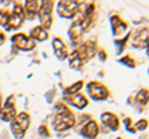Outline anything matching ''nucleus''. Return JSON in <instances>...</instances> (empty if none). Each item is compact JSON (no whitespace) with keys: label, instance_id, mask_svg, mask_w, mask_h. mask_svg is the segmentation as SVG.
<instances>
[{"label":"nucleus","instance_id":"f257e3e1","mask_svg":"<svg viewBox=\"0 0 149 139\" xmlns=\"http://www.w3.org/2000/svg\"><path fill=\"white\" fill-rule=\"evenodd\" d=\"M95 55H96V42L92 40L86 41L70 55L68 57L70 66L72 68H81L82 65L87 62L90 58H92Z\"/></svg>","mask_w":149,"mask_h":139},{"label":"nucleus","instance_id":"f03ea898","mask_svg":"<svg viewBox=\"0 0 149 139\" xmlns=\"http://www.w3.org/2000/svg\"><path fill=\"white\" fill-rule=\"evenodd\" d=\"M56 108H57V112H56V115L52 122L55 131L63 132V131H67V129L72 128L76 124V117H74V114L63 103H58Z\"/></svg>","mask_w":149,"mask_h":139},{"label":"nucleus","instance_id":"7ed1b4c3","mask_svg":"<svg viewBox=\"0 0 149 139\" xmlns=\"http://www.w3.org/2000/svg\"><path fill=\"white\" fill-rule=\"evenodd\" d=\"M29 126H30V115H29V113H26V112L19 113L16 117L11 120L13 134L19 139L24 138Z\"/></svg>","mask_w":149,"mask_h":139},{"label":"nucleus","instance_id":"20e7f679","mask_svg":"<svg viewBox=\"0 0 149 139\" xmlns=\"http://www.w3.org/2000/svg\"><path fill=\"white\" fill-rule=\"evenodd\" d=\"M25 20V11H24V5L22 4H15L13 9V13L10 14L9 17L8 25L5 26V29L8 31H10L13 29H19L22 22Z\"/></svg>","mask_w":149,"mask_h":139},{"label":"nucleus","instance_id":"39448f33","mask_svg":"<svg viewBox=\"0 0 149 139\" xmlns=\"http://www.w3.org/2000/svg\"><path fill=\"white\" fill-rule=\"evenodd\" d=\"M55 6L54 1H42L40 4L39 9V17L41 21V26L46 30L52 25V9Z\"/></svg>","mask_w":149,"mask_h":139},{"label":"nucleus","instance_id":"423d86ee","mask_svg":"<svg viewBox=\"0 0 149 139\" xmlns=\"http://www.w3.org/2000/svg\"><path fill=\"white\" fill-rule=\"evenodd\" d=\"M87 92L92 99L96 101H103L107 99L108 97V90L104 85H102L100 82H90L87 85Z\"/></svg>","mask_w":149,"mask_h":139},{"label":"nucleus","instance_id":"0eeeda50","mask_svg":"<svg viewBox=\"0 0 149 139\" xmlns=\"http://www.w3.org/2000/svg\"><path fill=\"white\" fill-rule=\"evenodd\" d=\"M11 41H13V44L21 51H31V50H34L35 46H36L35 41L32 40L30 36L21 34V32L14 35L11 38Z\"/></svg>","mask_w":149,"mask_h":139},{"label":"nucleus","instance_id":"6e6552de","mask_svg":"<svg viewBox=\"0 0 149 139\" xmlns=\"http://www.w3.org/2000/svg\"><path fill=\"white\" fill-rule=\"evenodd\" d=\"M78 4L77 1H60L57 4V13L60 16L71 19L77 14L78 10Z\"/></svg>","mask_w":149,"mask_h":139},{"label":"nucleus","instance_id":"1a4fd4ad","mask_svg":"<svg viewBox=\"0 0 149 139\" xmlns=\"http://www.w3.org/2000/svg\"><path fill=\"white\" fill-rule=\"evenodd\" d=\"M15 117H16L15 101H14V96H10L5 101L4 107L0 109V119H3L4 122H11Z\"/></svg>","mask_w":149,"mask_h":139},{"label":"nucleus","instance_id":"9d476101","mask_svg":"<svg viewBox=\"0 0 149 139\" xmlns=\"http://www.w3.org/2000/svg\"><path fill=\"white\" fill-rule=\"evenodd\" d=\"M148 44V27H141L133 35L132 45L137 49H143Z\"/></svg>","mask_w":149,"mask_h":139},{"label":"nucleus","instance_id":"9b49d317","mask_svg":"<svg viewBox=\"0 0 149 139\" xmlns=\"http://www.w3.org/2000/svg\"><path fill=\"white\" fill-rule=\"evenodd\" d=\"M98 133H100L98 124H97L95 120H92V119L88 120V122L81 129V134L87 139H95L97 136H98Z\"/></svg>","mask_w":149,"mask_h":139},{"label":"nucleus","instance_id":"f8f14e48","mask_svg":"<svg viewBox=\"0 0 149 139\" xmlns=\"http://www.w3.org/2000/svg\"><path fill=\"white\" fill-rule=\"evenodd\" d=\"M101 119H102V123L103 126L109 128L111 131H118L119 128V119L116 114L111 113V112H106L101 115Z\"/></svg>","mask_w":149,"mask_h":139},{"label":"nucleus","instance_id":"ddd939ff","mask_svg":"<svg viewBox=\"0 0 149 139\" xmlns=\"http://www.w3.org/2000/svg\"><path fill=\"white\" fill-rule=\"evenodd\" d=\"M65 101H66L67 103L74 106V107L78 108V109L85 108L88 104L87 98L81 93H76V95H72V96H65Z\"/></svg>","mask_w":149,"mask_h":139},{"label":"nucleus","instance_id":"4468645a","mask_svg":"<svg viewBox=\"0 0 149 139\" xmlns=\"http://www.w3.org/2000/svg\"><path fill=\"white\" fill-rule=\"evenodd\" d=\"M52 47L55 50V55L58 60H65L68 56V52H67V47L65 45L63 41L60 39V38H55L52 41Z\"/></svg>","mask_w":149,"mask_h":139},{"label":"nucleus","instance_id":"2eb2a0df","mask_svg":"<svg viewBox=\"0 0 149 139\" xmlns=\"http://www.w3.org/2000/svg\"><path fill=\"white\" fill-rule=\"evenodd\" d=\"M111 22H112V29H113V34L116 36H118L120 34H123V32L127 30V24L120 19L118 15H114L111 17Z\"/></svg>","mask_w":149,"mask_h":139},{"label":"nucleus","instance_id":"dca6fc26","mask_svg":"<svg viewBox=\"0 0 149 139\" xmlns=\"http://www.w3.org/2000/svg\"><path fill=\"white\" fill-rule=\"evenodd\" d=\"M40 1H32V0H29V1L25 3L24 5V11H25V16L27 15L29 19H34V17L39 14V9H40Z\"/></svg>","mask_w":149,"mask_h":139},{"label":"nucleus","instance_id":"f3484780","mask_svg":"<svg viewBox=\"0 0 149 139\" xmlns=\"http://www.w3.org/2000/svg\"><path fill=\"white\" fill-rule=\"evenodd\" d=\"M30 36H31V39L32 40H36V41H45V40H47V38H49V32H47V30L45 29V27H42V26H36V27H34V29L31 30V32H30Z\"/></svg>","mask_w":149,"mask_h":139},{"label":"nucleus","instance_id":"a211bd4d","mask_svg":"<svg viewBox=\"0 0 149 139\" xmlns=\"http://www.w3.org/2000/svg\"><path fill=\"white\" fill-rule=\"evenodd\" d=\"M83 87V82L82 81H77L76 83H73L72 86L67 87V88L63 90V93L65 96H72V95H76L81 91V88Z\"/></svg>","mask_w":149,"mask_h":139},{"label":"nucleus","instance_id":"6ab92c4d","mask_svg":"<svg viewBox=\"0 0 149 139\" xmlns=\"http://www.w3.org/2000/svg\"><path fill=\"white\" fill-rule=\"evenodd\" d=\"M136 101L139 104L147 106L148 104V90H141L139 91L137 97H136Z\"/></svg>","mask_w":149,"mask_h":139},{"label":"nucleus","instance_id":"aec40b11","mask_svg":"<svg viewBox=\"0 0 149 139\" xmlns=\"http://www.w3.org/2000/svg\"><path fill=\"white\" fill-rule=\"evenodd\" d=\"M9 17H10V13H9L6 9H0V25L6 26Z\"/></svg>","mask_w":149,"mask_h":139},{"label":"nucleus","instance_id":"412c9836","mask_svg":"<svg viewBox=\"0 0 149 139\" xmlns=\"http://www.w3.org/2000/svg\"><path fill=\"white\" fill-rule=\"evenodd\" d=\"M122 63H124L125 66H128V67H136V61H134V58H132L129 56V55H127V56H124V57H122L119 60Z\"/></svg>","mask_w":149,"mask_h":139},{"label":"nucleus","instance_id":"4be33fe9","mask_svg":"<svg viewBox=\"0 0 149 139\" xmlns=\"http://www.w3.org/2000/svg\"><path fill=\"white\" fill-rule=\"evenodd\" d=\"M128 38H129V35L125 36V39H123V40H116V41H114V45L117 46V52H118V54H120V52L123 51L125 44H127Z\"/></svg>","mask_w":149,"mask_h":139},{"label":"nucleus","instance_id":"5701e85b","mask_svg":"<svg viewBox=\"0 0 149 139\" xmlns=\"http://www.w3.org/2000/svg\"><path fill=\"white\" fill-rule=\"evenodd\" d=\"M148 127V120L147 119H141L139 122L136 123V128L138 129V131H144Z\"/></svg>","mask_w":149,"mask_h":139},{"label":"nucleus","instance_id":"b1692460","mask_svg":"<svg viewBox=\"0 0 149 139\" xmlns=\"http://www.w3.org/2000/svg\"><path fill=\"white\" fill-rule=\"evenodd\" d=\"M39 133H40V136L42 138H49L50 137V133L47 132V127L46 126H41L39 128Z\"/></svg>","mask_w":149,"mask_h":139},{"label":"nucleus","instance_id":"393cba45","mask_svg":"<svg viewBox=\"0 0 149 139\" xmlns=\"http://www.w3.org/2000/svg\"><path fill=\"white\" fill-rule=\"evenodd\" d=\"M124 124H125V128H127V131H129L130 133H136V129L130 127V124H132V119H130V118H125L124 119Z\"/></svg>","mask_w":149,"mask_h":139},{"label":"nucleus","instance_id":"a878e982","mask_svg":"<svg viewBox=\"0 0 149 139\" xmlns=\"http://www.w3.org/2000/svg\"><path fill=\"white\" fill-rule=\"evenodd\" d=\"M6 40V35L4 34V31L0 30V45H3L4 44V41Z\"/></svg>","mask_w":149,"mask_h":139},{"label":"nucleus","instance_id":"bb28decb","mask_svg":"<svg viewBox=\"0 0 149 139\" xmlns=\"http://www.w3.org/2000/svg\"><path fill=\"white\" fill-rule=\"evenodd\" d=\"M100 57H101V60H102V61H103V60H106V57H107V54L104 52L103 50H102V51H100Z\"/></svg>","mask_w":149,"mask_h":139},{"label":"nucleus","instance_id":"cd10ccee","mask_svg":"<svg viewBox=\"0 0 149 139\" xmlns=\"http://www.w3.org/2000/svg\"><path fill=\"white\" fill-rule=\"evenodd\" d=\"M1 102H3V98L0 97V107H1Z\"/></svg>","mask_w":149,"mask_h":139},{"label":"nucleus","instance_id":"c85d7f7f","mask_svg":"<svg viewBox=\"0 0 149 139\" xmlns=\"http://www.w3.org/2000/svg\"><path fill=\"white\" fill-rule=\"evenodd\" d=\"M117 139H122V138H117Z\"/></svg>","mask_w":149,"mask_h":139}]
</instances>
